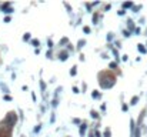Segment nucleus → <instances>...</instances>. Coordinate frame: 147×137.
<instances>
[{"label":"nucleus","instance_id":"obj_1","mask_svg":"<svg viewBox=\"0 0 147 137\" xmlns=\"http://www.w3.org/2000/svg\"><path fill=\"white\" fill-rule=\"evenodd\" d=\"M104 74H106V79L104 80H100V86L103 87V89H109V87H111L113 84H114V82H116V77L111 74V73H106L104 72Z\"/></svg>","mask_w":147,"mask_h":137},{"label":"nucleus","instance_id":"obj_2","mask_svg":"<svg viewBox=\"0 0 147 137\" xmlns=\"http://www.w3.org/2000/svg\"><path fill=\"white\" fill-rule=\"evenodd\" d=\"M67 56H69V53H67V51H61L60 59H61V60H66V59H67Z\"/></svg>","mask_w":147,"mask_h":137},{"label":"nucleus","instance_id":"obj_3","mask_svg":"<svg viewBox=\"0 0 147 137\" xmlns=\"http://www.w3.org/2000/svg\"><path fill=\"white\" fill-rule=\"evenodd\" d=\"M139 51H142V53H146L147 50H146V47L143 45H139Z\"/></svg>","mask_w":147,"mask_h":137},{"label":"nucleus","instance_id":"obj_4","mask_svg":"<svg viewBox=\"0 0 147 137\" xmlns=\"http://www.w3.org/2000/svg\"><path fill=\"white\" fill-rule=\"evenodd\" d=\"M84 132H86V124H82V127H80V134L83 136V134H84Z\"/></svg>","mask_w":147,"mask_h":137},{"label":"nucleus","instance_id":"obj_5","mask_svg":"<svg viewBox=\"0 0 147 137\" xmlns=\"http://www.w3.org/2000/svg\"><path fill=\"white\" fill-rule=\"evenodd\" d=\"M137 101H139V97L136 96V97H133V99H131V103H130V104H133V106H134V104H136Z\"/></svg>","mask_w":147,"mask_h":137},{"label":"nucleus","instance_id":"obj_6","mask_svg":"<svg viewBox=\"0 0 147 137\" xmlns=\"http://www.w3.org/2000/svg\"><path fill=\"white\" fill-rule=\"evenodd\" d=\"M93 97H96V99H98V97H100V94H98L97 91H93Z\"/></svg>","mask_w":147,"mask_h":137},{"label":"nucleus","instance_id":"obj_7","mask_svg":"<svg viewBox=\"0 0 147 137\" xmlns=\"http://www.w3.org/2000/svg\"><path fill=\"white\" fill-rule=\"evenodd\" d=\"M123 6H124V7H131V6H133V3H124Z\"/></svg>","mask_w":147,"mask_h":137},{"label":"nucleus","instance_id":"obj_8","mask_svg":"<svg viewBox=\"0 0 147 137\" xmlns=\"http://www.w3.org/2000/svg\"><path fill=\"white\" fill-rule=\"evenodd\" d=\"M23 39H24V40H29V39H30V34H29V33H26V34H24V37H23Z\"/></svg>","mask_w":147,"mask_h":137},{"label":"nucleus","instance_id":"obj_9","mask_svg":"<svg viewBox=\"0 0 147 137\" xmlns=\"http://www.w3.org/2000/svg\"><path fill=\"white\" fill-rule=\"evenodd\" d=\"M32 43H33V45H34V46H39V40H33Z\"/></svg>","mask_w":147,"mask_h":137},{"label":"nucleus","instance_id":"obj_10","mask_svg":"<svg viewBox=\"0 0 147 137\" xmlns=\"http://www.w3.org/2000/svg\"><path fill=\"white\" fill-rule=\"evenodd\" d=\"M70 73H71V74H73V76H74V74H76V67H73V70H71V72H70Z\"/></svg>","mask_w":147,"mask_h":137},{"label":"nucleus","instance_id":"obj_11","mask_svg":"<svg viewBox=\"0 0 147 137\" xmlns=\"http://www.w3.org/2000/svg\"><path fill=\"white\" fill-rule=\"evenodd\" d=\"M92 117H97V113L96 111H92Z\"/></svg>","mask_w":147,"mask_h":137}]
</instances>
